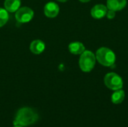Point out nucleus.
<instances>
[{
  "label": "nucleus",
  "mask_w": 128,
  "mask_h": 127,
  "mask_svg": "<svg viewBox=\"0 0 128 127\" xmlns=\"http://www.w3.org/2000/svg\"><path fill=\"white\" fill-rule=\"evenodd\" d=\"M38 118V114L34 109L29 107H23L17 111L14 121V125L28 127L37 122Z\"/></svg>",
  "instance_id": "f257e3e1"
},
{
  "label": "nucleus",
  "mask_w": 128,
  "mask_h": 127,
  "mask_svg": "<svg viewBox=\"0 0 128 127\" xmlns=\"http://www.w3.org/2000/svg\"><path fill=\"white\" fill-rule=\"evenodd\" d=\"M96 60L104 67H112L114 65L116 57L115 53L107 47H100L96 52Z\"/></svg>",
  "instance_id": "f03ea898"
},
{
  "label": "nucleus",
  "mask_w": 128,
  "mask_h": 127,
  "mask_svg": "<svg viewBox=\"0 0 128 127\" xmlns=\"http://www.w3.org/2000/svg\"><path fill=\"white\" fill-rule=\"evenodd\" d=\"M96 63V57L95 55L89 50H85L80 55L79 65L80 69L85 72L88 73L91 72L95 65Z\"/></svg>",
  "instance_id": "7ed1b4c3"
},
{
  "label": "nucleus",
  "mask_w": 128,
  "mask_h": 127,
  "mask_svg": "<svg viewBox=\"0 0 128 127\" xmlns=\"http://www.w3.org/2000/svg\"><path fill=\"white\" fill-rule=\"evenodd\" d=\"M104 84L110 90L116 91L123 88V80L122 77L116 73H108L104 76Z\"/></svg>",
  "instance_id": "20e7f679"
},
{
  "label": "nucleus",
  "mask_w": 128,
  "mask_h": 127,
  "mask_svg": "<svg viewBox=\"0 0 128 127\" xmlns=\"http://www.w3.org/2000/svg\"><path fill=\"white\" fill-rule=\"evenodd\" d=\"M34 17V11L28 7H20L15 13V18L16 21L21 23H26L30 22Z\"/></svg>",
  "instance_id": "39448f33"
},
{
  "label": "nucleus",
  "mask_w": 128,
  "mask_h": 127,
  "mask_svg": "<svg viewBox=\"0 0 128 127\" xmlns=\"http://www.w3.org/2000/svg\"><path fill=\"white\" fill-rule=\"evenodd\" d=\"M108 11V8L106 6L102 4H98L94 5L91 10V15L94 19H100L104 18Z\"/></svg>",
  "instance_id": "423d86ee"
},
{
  "label": "nucleus",
  "mask_w": 128,
  "mask_h": 127,
  "mask_svg": "<svg viewBox=\"0 0 128 127\" xmlns=\"http://www.w3.org/2000/svg\"><path fill=\"white\" fill-rule=\"evenodd\" d=\"M59 13V7L55 2H48L44 6V13L47 17L54 18Z\"/></svg>",
  "instance_id": "0eeeda50"
},
{
  "label": "nucleus",
  "mask_w": 128,
  "mask_h": 127,
  "mask_svg": "<svg viewBox=\"0 0 128 127\" xmlns=\"http://www.w3.org/2000/svg\"><path fill=\"white\" fill-rule=\"evenodd\" d=\"M127 5V0H107L106 7L108 10L118 11L122 10Z\"/></svg>",
  "instance_id": "6e6552de"
},
{
  "label": "nucleus",
  "mask_w": 128,
  "mask_h": 127,
  "mask_svg": "<svg viewBox=\"0 0 128 127\" xmlns=\"http://www.w3.org/2000/svg\"><path fill=\"white\" fill-rule=\"evenodd\" d=\"M29 49L31 52L35 55H39L42 53L45 49V44L42 40H33L29 46Z\"/></svg>",
  "instance_id": "1a4fd4ad"
},
{
  "label": "nucleus",
  "mask_w": 128,
  "mask_h": 127,
  "mask_svg": "<svg viewBox=\"0 0 128 127\" xmlns=\"http://www.w3.org/2000/svg\"><path fill=\"white\" fill-rule=\"evenodd\" d=\"M68 49L70 53L74 55H81L85 50V46L81 42H72L68 46Z\"/></svg>",
  "instance_id": "9d476101"
},
{
  "label": "nucleus",
  "mask_w": 128,
  "mask_h": 127,
  "mask_svg": "<svg viewBox=\"0 0 128 127\" xmlns=\"http://www.w3.org/2000/svg\"><path fill=\"white\" fill-rule=\"evenodd\" d=\"M20 0H5L4 2V7L8 12L14 13L16 12L20 7Z\"/></svg>",
  "instance_id": "9b49d317"
},
{
  "label": "nucleus",
  "mask_w": 128,
  "mask_h": 127,
  "mask_svg": "<svg viewBox=\"0 0 128 127\" xmlns=\"http://www.w3.org/2000/svg\"><path fill=\"white\" fill-rule=\"evenodd\" d=\"M125 97V93L122 89L116 90L115 92L112 94L111 100L114 104H120L122 103Z\"/></svg>",
  "instance_id": "f8f14e48"
},
{
  "label": "nucleus",
  "mask_w": 128,
  "mask_h": 127,
  "mask_svg": "<svg viewBox=\"0 0 128 127\" xmlns=\"http://www.w3.org/2000/svg\"><path fill=\"white\" fill-rule=\"evenodd\" d=\"M9 15L6 9L0 7V28L4 26L8 21Z\"/></svg>",
  "instance_id": "ddd939ff"
},
{
  "label": "nucleus",
  "mask_w": 128,
  "mask_h": 127,
  "mask_svg": "<svg viewBox=\"0 0 128 127\" xmlns=\"http://www.w3.org/2000/svg\"><path fill=\"white\" fill-rule=\"evenodd\" d=\"M116 11H114V10H108L106 16L109 19H112L115 18V16H116Z\"/></svg>",
  "instance_id": "4468645a"
},
{
  "label": "nucleus",
  "mask_w": 128,
  "mask_h": 127,
  "mask_svg": "<svg viewBox=\"0 0 128 127\" xmlns=\"http://www.w3.org/2000/svg\"><path fill=\"white\" fill-rule=\"evenodd\" d=\"M79 1H80L81 2H84V3H86V2H88V1H90L91 0H79Z\"/></svg>",
  "instance_id": "2eb2a0df"
},
{
  "label": "nucleus",
  "mask_w": 128,
  "mask_h": 127,
  "mask_svg": "<svg viewBox=\"0 0 128 127\" xmlns=\"http://www.w3.org/2000/svg\"><path fill=\"white\" fill-rule=\"evenodd\" d=\"M57 1H60V2H66L68 0H57Z\"/></svg>",
  "instance_id": "dca6fc26"
},
{
  "label": "nucleus",
  "mask_w": 128,
  "mask_h": 127,
  "mask_svg": "<svg viewBox=\"0 0 128 127\" xmlns=\"http://www.w3.org/2000/svg\"><path fill=\"white\" fill-rule=\"evenodd\" d=\"M14 127H22V126H20V125H15V126H14Z\"/></svg>",
  "instance_id": "f3484780"
}]
</instances>
